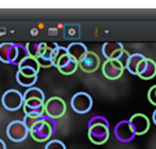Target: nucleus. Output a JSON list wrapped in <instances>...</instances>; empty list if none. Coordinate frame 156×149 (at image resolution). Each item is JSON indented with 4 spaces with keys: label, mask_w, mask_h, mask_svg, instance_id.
<instances>
[{
    "label": "nucleus",
    "mask_w": 156,
    "mask_h": 149,
    "mask_svg": "<svg viewBox=\"0 0 156 149\" xmlns=\"http://www.w3.org/2000/svg\"><path fill=\"white\" fill-rule=\"evenodd\" d=\"M57 44L55 43H41V48L39 53L37 59L40 68H50L53 66V54L57 50Z\"/></svg>",
    "instance_id": "obj_7"
},
{
    "label": "nucleus",
    "mask_w": 156,
    "mask_h": 149,
    "mask_svg": "<svg viewBox=\"0 0 156 149\" xmlns=\"http://www.w3.org/2000/svg\"><path fill=\"white\" fill-rule=\"evenodd\" d=\"M145 59V57L140 53H134V54H130L129 58H127V62L124 65L127 70H129L131 75H137V70H138V66L142 61Z\"/></svg>",
    "instance_id": "obj_17"
},
{
    "label": "nucleus",
    "mask_w": 156,
    "mask_h": 149,
    "mask_svg": "<svg viewBox=\"0 0 156 149\" xmlns=\"http://www.w3.org/2000/svg\"><path fill=\"white\" fill-rule=\"evenodd\" d=\"M44 112H46V116L51 119H59L66 112V104L59 97H51L44 104Z\"/></svg>",
    "instance_id": "obj_1"
},
{
    "label": "nucleus",
    "mask_w": 156,
    "mask_h": 149,
    "mask_svg": "<svg viewBox=\"0 0 156 149\" xmlns=\"http://www.w3.org/2000/svg\"><path fill=\"white\" fill-rule=\"evenodd\" d=\"M126 51L122 43L116 41H108L102 46V55L106 58V61H119Z\"/></svg>",
    "instance_id": "obj_10"
},
{
    "label": "nucleus",
    "mask_w": 156,
    "mask_h": 149,
    "mask_svg": "<svg viewBox=\"0 0 156 149\" xmlns=\"http://www.w3.org/2000/svg\"><path fill=\"white\" fill-rule=\"evenodd\" d=\"M77 66H79V64H77V62L75 61V59H72V58H71V61H69L68 64L65 65V66L59 68L58 70L62 73V75H72V73L76 72Z\"/></svg>",
    "instance_id": "obj_22"
},
{
    "label": "nucleus",
    "mask_w": 156,
    "mask_h": 149,
    "mask_svg": "<svg viewBox=\"0 0 156 149\" xmlns=\"http://www.w3.org/2000/svg\"><path fill=\"white\" fill-rule=\"evenodd\" d=\"M113 134L120 142H130L136 137V133L133 131L129 120H120L113 129Z\"/></svg>",
    "instance_id": "obj_9"
},
{
    "label": "nucleus",
    "mask_w": 156,
    "mask_h": 149,
    "mask_svg": "<svg viewBox=\"0 0 156 149\" xmlns=\"http://www.w3.org/2000/svg\"><path fill=\"white\" fill-rule=\"evenodd\" d=\"M29 134L36 142H46V141L50 140V137L54 134V131L50 124L43 119L41 122H39L37 124H35L29 130Z\"/></svg>",
    "instance_id": "obj_5"
},
{
    "label": "nucleus",
    "mask_w": 156,
    "mask_h": 149,
    "mask_svg": "<svg viewBox=\"0 0 156 149\" xmlns=\"http://www.w3.org/2000/svg\"><path fill=\"white\" fill-rule=\"evenodd\" d=\"M0 61L4 64L18 62V46L14 43H0Z\"/></svg>",
    "instance_id": "obj_11"
},
{
    "label": "nucleus",
    "mask_w": 156,
    "mask_h": 149,
    "mask_svg": "<svg viewBox=\"0 0 156 149\" xmlns=\"http://www.w3.org/2000/svg\"><path fill=\"white\" fill-rule=\"evenodd\" d=\"M66 54H68V50L65 48V47H61V46L57 47V50L53 54V66H55L57 62H58L64 55H66Z\"/></svg>",
    "instance_id": "obj_24"
},
{
    "label": "nucleus",
    "mask_w": 156,
    "mask_h": 149,
    "mask_svg": "<svg viewBox=\"0 0 156 149\" xmlns=\"http://www.w3.org/2000/svg\"><path fill=\"white\" fill-rule=\"evenodd\" d=\"M124 65L120 61H105L102 65V75L109 80H118L123 76Z\"/></svg>",
    "instance_id": "obj_8"
},
{
    "label": "nucleus",
    "mask_w": 156,
    "mask_h": 149,
    "mask_svg": "<svg viewBox=\"0 0 156 149\" xmlns=\"http://www.w3.org/2000/svg\"><path fill=\"white\" fill-rule=\"evenodd\" d=\"M0 149H7L6 148V144H4L3 140H0Z\"/></svg>",
    "instance_id": "obj_29"
},
{
    "label": "nucleus",
    "mask_w": 156,
    "mask_h": 149,
    "mask_svg": "<svg viewBox=\"0 0 156 149\" xmlns=\"http://www.w3.org/2000/svg\"><path fill=\"white\" fill-rule=\"evenodd\" d=\"M71 106L76 113H87L93 108V98L87 93H76L71 99Z\"/></svg>",
    "instance_id": "obj_2"
},
{
    "label": "nucleus",
    "mask_w": 156,
    "mask_h": 149,
    "mask_svg": "<svg viewBox=\"0 0 156 149\" xmlns=\"http://www.w3.org/2000/svg\"><path fill=\"white\" fill-rule=\"evenodd\" d=\"M152 120H153V123H155V126H156V111L153 112V115H152Z\"/></svg>",
    "instance_id": "obj_30"
},
{
    "label": "nucleus",
    "mask_w": 156,
    "mask_h": 149,
    "mask_svg": "<svg viewBox=\"0 0 156 149\" xmlns=\"http://www.w3.org/2000/svg\"><path fill=\"white\" fill-rule=\"evenodd\" d=\"M21 68H28V69H32L35 70V72H39V69H40V65H39L37 59L33 58V57H25L24 59H21L20 62H18V69H21Z\"/></svg>",
    "instance_id": "obj_18"
},
{
    "label": "nucleus",
    "mask_w": 156,
    "mask_h": 149,
    "mask_svg": "<svg viewBox=\"0 0 156 149\" xmlns=\"http://www.w3.org/2000/svg\"><path fill=\"white\" fill-rule=\"evenodd\" d=\"M7 137L12 141V142H22L25 138L29 134V130L25 126L24 122L21 120H15V122H11L7 126Z\"/></svg>",
    "instance_id": "obj_4"
},
{
    "label": "nucleus",
    "mask_w": 156,
    "mask_h": 149,
    "mask_svg": "<svg viewBox=\"0 0 156 149\" xmlns=\"http://www.w3.org/2000/svg\"><path fill=\"white\" fill-rule=\"evenodd\" d=\"M148 99H149V102L152 104V105L156 106V84L152 86V87L149 88V91H148Z\"/></svg>",
    "instance_id": "obj_27"
},
{
    "label": "nucleus",
    "mask_w": 156,
    "mask_h": 149,
    "mask_svg": "<svg viewBox=\"0 0 156 149\" xmlns=\"http://www.w3.org/2000/svg\"><path fill=\"white\" fill-rule=\"evenodd\" d=\"M93 124H104V126L109 127V122L106 120V117L104 116H94L90 119V122H88V126H93Z\"/></svg>",
    "instance_id": "obj_26"
},
{
    "label": "nucleus",
    "mask_w": 156,
    "mask_h": 149,
    "mask_svg": "<svg viewBox=\"0 0 156 149\" xmlns=\"http://www.w3.org/2000/svg\"><path fill=\"white\" fill-rule=\"evenodd\" d=\"M137 76H140L144 80H151L156 76V62L149 58H145L140 64L138 70H137Z\"/></svg>",
    "instance_id": "obj_14"
},
{
    "label": "nucleus",
    "mask_w": 156,
    "mask_h": 149,
    "mask_svg": "<svg viewBox=\"0 0 156 149\" xmlns=\"http://www.w3.org/2000/svg\"><path fill=\"white\" fill-rule=\"evenodd\" d=\"M79 68L86 73H93L100 68V58L95 53L88 51L86 57L79 62Z\"/></svg>",
    "instance_id": "obj_13"
},
{
    "label": "nucleus",
    "mask_w": 156,
    "mask_h": 149,
    "mask_svg": "<svg viewBox=\"0 0 156 149\" xmlns=\"http://www.w3.org/2000/svg\"><path fill=\"white\" fill-rule=\"evenodd\" d=\"M88 138L95 145H102L109 138V127L104 126V124L88 126Z\"/></svg>",
    "instance_id": "obj_6"
},
{
    "label": "nucleus",
    "mask_w": 156,
    "mask_h": 149,
    "mask_svg": "<svg viewBox=\"0 0 156 149\" xmlns=\"http://www.w3.org/2000/svg\"><path fill=\"white\" fill-rule=\"evenodd\" d=\"M66 50H68L69 57H71L72 59H75L77 64H79V62L86 57V54L88 53L87 47H86L83 43H71Z\"/></svg>",
    "instance_id": "obj_16"
},
{
    "label": "nucleus",
    "mask_w": 156,
    "mask_h": 149,
    "mask_svg": "<svg viewBox=\"0 0 156 149\" xmlns=\"http://www.w3.org/2000/svg\"><path fill=\"white\" fill-rule=\"evenodd\" d=\"M18 72H21L25 76H37V72H35L32 69H28V68H21V69H18Z\"/></svg>",
    "instance_id": "obj_28"
},
{
    "label": "nucleus",
    "mask_w": 156,
    "mask_h": 149,
    "mask_svg": "<svg viewBox=\"0 0 156 149\" xmlns=\"http://www.w3.org/2000/svg\"><path fill=\"white\" fill-rule=\"evenodd\" d=\"M44 104H46V101H40V99L24 101L25 115H36V116H43V115H46V112H44Z\"/></svg>",
    "instance_id": "obj_15"
},
{
    "label": "nucleus",
    "mask_w": 156,
    "mask_h": 149,
    "mask_svg": "<svg viewBox=\"0 0 156 149\" xmlns=\"http://www.w3.org/2000/svg\"><path fill=\"white\" fill-rule=\"evenodd\" d=\"M2 104L7 111H18L24 106V95L18 90H7L2 97Z\"/></svg>",
    "instance_id": "obj_3"
},
{
    "label": "nucleus",
    "mask_w": 156,
    "mask_h": 149,
    "mask_svg": "<svg viewBox=\"0 0 156 149\" xmlns=\"http://www.w3.org/2000/svg\"><path fill=\"white\" fill-rule=\"evenodd\" d=\"M44 149H66V146L59 140H51L46 144V148Z\"/></svg>",
    "instance_id": "obj_25"
},
{
    "label": "nucleus",
    "mask_w": 156,
    "mask_h": 149,
    "mask_svg": "<svg viewBox=\"0 0 156 149\" xmlns=\"http://www.w3.org/2000/svg\"><path fill=\"white\" fill-rule=\"evenodd\" d=\"M17 82H18V84L30 88L37 82V76H25V75H22L21 72H17Z\"/></svg>",
    "instance_id": "obj_20"
},
{
    "label": "nucleus",
    "mask_w": 156,
    "mask_h": 149,
    "mask_svg": "<svg viewBox=\"0 0 156 149\" xmlns=\"http://www.w3.org/2000/svg\"><path fill=\"white\" fill-rule=\"evenodd\" d=\"M25 47H27L28 55L33 57V58H37L39 53H40V48H41V43H39V41H30Z\"/></svg>",
    "instance_id": "obj_21"
},
{
    "label": "nucleus",
    "mask_w": 156,
    "mask_h": 149,
    "mask_svg": "<svg viewBox=\"0 0 156 149\" xmlns=\"http://www.w3.org/2000/svg\"><path fill=\"white\" fill-rule=\"evenodd\" d=\"M130 126H131L133 131L136 133V135H144L145 133H148L151 127L149 119L142 113H136L130 117Z\"/></svg>",
    "instance_id": "obj_12"
},
{
    "label": "nucleus",
    "mask_w": 156,
    "mask_h": 149,
    "mask_svg": "<svg viewBox=\"0 0 156 149\" xmlns=\"http://www.w3.org/2000/svg\"><path fill=\"white\" fill-rule=\"evenodd\" d=\"M29 99H40V101H46L44 93L37 87H30L25 91L24 94V101H29Z\"/></svg>",
    "instance_id": "obj_19"
},
{
    "label": "nucleus",
    "mask_w": 156,
    "mask_h": 149,
    "mask_svg": "<svg viewBox=\"0 0 156 149\" xmlns=\"http://www.w3.org/2000/svg\"><path fill=\"white\" fill-rule=\"evenodd\" d=\"M44 119V115L43 116H36V115H25V119H24V123L25 126L28 127V130H30L35 124H37L39 122Z\"/></svg>",
    "instance_id": "obj_23"
}]
</instances>
